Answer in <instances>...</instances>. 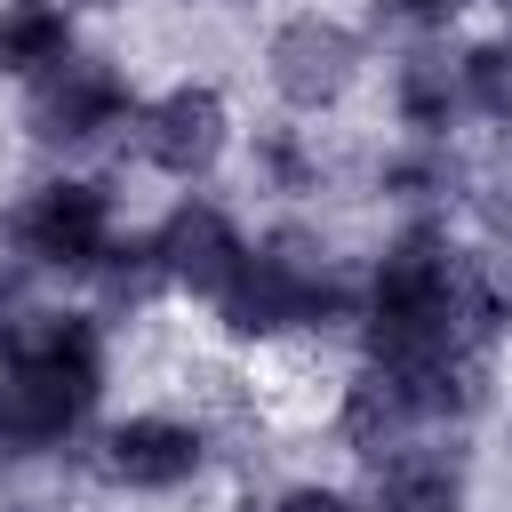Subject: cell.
<instances>
[{"label":"cell","instance_id":"1","mask_svg":"<svg viewBox=\"0 0 512 512\" xmlns=\"http://www.w3.org/2000/svg\"><path fill=\"white\" fill-rule=\"evenodd\" d=\"M96 400V328L72 312H40L8 328V376H0V464L40 456L80 424Z\"/></svg>","mask_w":512,"mask_h":512},{"label":"cell","instance_id":"5","mask_svg":"<svg viewBox=\"0 0 512 512\" xmlns=\"http://www.w3.org/2000/svg\"><path fill=\"white\" fill-rule=\"evenodd\" d=\"M352 64H360V48H352V32L328 24V16H296V24H280V40H272V88H280L288 104H304V112L336 104L344 80H352Z\"/></svg>","mask_w":512,"mask_h":512},{"label":"cell","instance_id":"13","mask_svg":"<svg viewBox=\"0 0 512 512\" xmlns=\"http://www.w3.org/2000/svg\"><path fill=\"white\" fill-rule=\"evenodd\" d=\"M400 96H408V120H416V128H440V120H448V104H456V88H448V72H440L432 56H416V64H408V88H400Z\"/></svg>","mask_w":512,"mask_h":512},{"label":"cell","instance_id":"6","mask_svg":"<svg viewBox=\"0 0 512 512\" xmlns=\"http://www.w3.org/2000/svg\"><path fill=\"white\" fill-rule=\"evenodd\" d=\"M144 160L152 168H168V176H200L216 152H224V104L208 96V88H176V96H160L152 112H144Z\"/></svg>","mask_w":512,"mask_h":512},{"label":"cell","instance_id":"8","mask_svg":"<svg viewBox=\"0 0 512 512\" xmlns=\"http://www.w3.org/2000/svg\"><path fill=\"white\" fill-rule=\"evenodd\" d=\"M240 240H232V224L216 216V208H184L168 232H160V272L168 280H184V288H208V296H224V280L240 272Z\"/></svg>","mask_w":512,"mask_h":512},{"label":"cell","instance_id":"11","mask_svg":"<svg viewBox=\"0 0 512 512\" xmlns=\"http://www.w3.org/2000/svg\"><path fill=\"white\" fill-rule=\"evenodd\" d=\"M64 8L56 0H8L0 8V72H48L64 56Z\"/></svg>","mask_w":512,"mask_h":512},{"label":"cell","instance_id":"7","mask_svg":"<svg viewBox=\"0 0 512 512\" xmlns=\"http://www.w3.org/2000/svg\"><path fill=\"white\" fill-rule=\"evenodd\" d=\"M104 472L128 480V488H176V480L200 472V432L168 424V416H136L104 440Z\"/></svg>","mask_w":512,"mask_h":512},{"label":"cell","instance_id":"4","mask_svg":"<svg viewBox=\"0 0 512 512\" xmlns=\"http://www.w3.org/2000/svg\"><path fill=\"white\" fill-rule=\"evenodd\" d=\"M120 112H128V88H120L112 64H72V56H56V64L40 72V88H32V136H48V144H88V136H104Z\"/></svg>","mask_w":512,"mask_h":512},{"label":"cell","instance_id":"9","mask_svg":"<svg viewBox=\"0 0 512 512\" xmlns=\"http://www.w3.org/2000/svg\"><path fill=\"white\" fill-rule=\"evenodd\" d=\"M376 512H464V472L440 448H392L376 464Z\"/></svg>","mask_w":512,"mask_h":512},{"label":"cell","instance_id":"16","mask_svg":"<svg viewBox=\"0 0 512 512\" xmlns=\"http://www.w3.org/2000/svg\"><path fill=\"white\" fill-rule=\"evenodd\" d=\"M8 304H16V272L0 264V328H8Z\"/></svg>","mask_w":512,"mask_h":512},{"label":"cell","instance_id":"10","mask_svg":"<svg viewBox=\"0 0 512 512\" xmlns=\"http://www.w3.org/2000/svg\"><path fill=\"white\" fill-rule=\"evenodd\" d=\"M416 424V400H408V384L392 376V368H368L360 384H352V400H344V432L368 448V456H384V448H400V432Z\"/></svg>","mask_w":512,"mask_h":512},{"label":"cell","instance_id":"3","mask_svg":"<svg viewBox=\"0 0 512 512\" xmlns=\"http://www.w3.org/2000/svg\"><path fill=\"white\" fill-rule=\"evenodd\" d=\"M320 312H328V280L304 272L296 256H240V272L224 280V320L240 336H272V328H296Z\"/></svg>","mask_w":512,"mask_h":512},{"label":"cell","instance_id":"15","mask_svg":"<svg viewBox=\"0 0 512 512\" xmlns=\"http://www.w3.org/2000/svg\"><path fill=\"white\" fill-rule=\"evenodd\" d=\"M384 8H392V16H448L456 0H384Z\"/></svg>","mask_w":512,"mask_h":512},{"label":"cell","instance_id":"12","mask_svg":"<svg viewBox=\"0 0 512 512\" xmlns=\"http://www.w3.org/2000/svg\"><path fill=\"white\" fill-rule=\"evenodd\" d=\"M464 88H472V104H480V112H496V120H512V40H496V48H480V56L464 64Z\"/></svg>","mask_w":512,"mask_h":512},{"label":"cell","instance_id":"2","mask_svg":"<svg viewBox=\"0 0 512 512\" xmlns=\"http://www.w3.org/2000/svg\"><path fill=\"white\" fill-rule=\"evenodd\" d=\"M16 248L40 256V264H72V272L104 264V248H112V208H104V192H96V184H40V192L16 208Z\"/></svg>","mask_w":512,"mask_h":512},{"label":"cell","instance_id":"14","mask_svg":"<svg viewBox=\"0 0 512 512\" xmlns=\"http://www.w3.org/2000/svg\"><path fill=\"white\" fill-rule=\"evenodd\" d=\"M272 512H352L344 496H328V488H296V496H280Z\"/></svg>","mask_w":512,"mask_h":512}]
</instances>
